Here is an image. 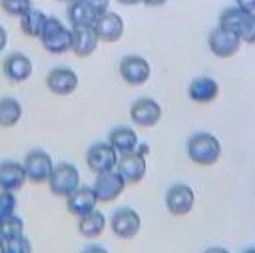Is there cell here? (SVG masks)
Segmentation results:
<instances>
[{
  "label": "cell",
  "mask_w": 255,
  "mask_h": 253,
  "mask_svg": "<svg viewBox=\"0 0 255 253\" xmlns=\"http://www.w3.org/2000/svg\"><path fill=\"white\" fill-rule=\"evenodd\" d=\"M187 157L195 165L209 167L221 157V141L209 131H195L187 139Z\"/></svg>",
  "instance_id": "1"
},
{
  "label": "cell",
  "mask_w": 255,
  "mask_h": 253,
  "mask_svg": "<svg viewBox=\"0 0 255 253\" xmlns=\"http://www.w3.org/2000/svg\"><path fill=\"white\" fill-rule=\"evenodd\" d=\"M42 48L50 54H66L72 48V28H68L56 16H48L40 34Z\"/></svg>",
  "instance_id": "2"
},
{
  "label": "cell",
  "mask_w": 255,
  "mask_h": 253,
  "mask_svg": "<svg viewBox=\"0 0 255 253\" xmlns=\"http://www.w3.org/2000/svg\"><path fill=\"white\" fill-rule=\"evenodd\" d=\"M147 151H149V147L145 143H141V145H137L135 151L122 153L120 155L118 165H116V171L124 177V181L128 185H135V183H139L145 177V171H147L145 155H147Z\"/></svg>",
  "instance_id": "3"
},
{
  "label": "cell",
  "mask_w": 255,
  "mask_h": 253,
  "mask_svg": "<svg viewBox=\"0 0 255 253\" xmlns=\"http://www.w3.org/2000/svg\"><path fill=\"white\" fill-rule=\"evenodd\" d=\"M48 187L54 195L58 197H68L72 191H76L80 187V171L74 163L68 161H60L54 165L50 177H48Z\"/></svg>",
  "instance_id": "4"
},
{
  "label": "cell",
  "mask_w": 255,
  "mask_h": 253,
  "mask_svg": "<svg viewBox=\"0 0 255 253\" xmlns=\"http://www.w3.org/2000/svg\"><path fill=\"white\" fill-rule=\"evenodd\" d=\"M118 159H120V153L112 147L110 141L92 143L86 151V163L96 175L106 173V171H114L118 165Z\"/></svg>",
  "instance_id": "5"
},
{
  "label": "cell",
  "mask_w": 255,
  "mask_h": 253,
  "mask_svg": "<svg viewBox=\"0 0 255 253\" xmlns=\"http://www.w3.org/2000/svg\"><path fill=\"white\" fill-rule=\"evenodd\" d=\"M24 171H26V179L32 183H46L52 169H54V161L50 157L48 151L44 149H32L26 153L24 157Z\"/></svg>",
  "instance_id": "6"
},
{
  "label": "cell",
  "mask_w": 255,
  "mask_h": 253,
  "mask_svg": "<svg viewBox=\"0 0 255 253\" xmlns=\"http://www.w3.org/2000/svg\"><path fill=\"white\" fill-rule=\"evenodd\" d=\"M110 227L120 239H133L141 229V217L131 207H118L110 217Z\"/></svg>",
  "instance_id": "7"
},
{
  "label": "cell",
  "mask_w": 255,
  "mask_h": 253,
  "mask_svg": "<svg viewBox=\"0 0 255 253\" xmlns=\"http://www.w3.org/2000/svg\"><path fill=\"white\" fill-rule=\"evenodd\" d=\"M195 205V191L187 183H173L165 191V207L171 215L183 217Z\"/></svg>",
  "instance_id": "8"
},
{
  "label": "cell",
  "mask_w": 255,
  "mask_h": 253,
  "mask_svg": "<svg viewBox=\"0 0 255 253\" xmlns=\"http://www.w3.org/2000/svg\"><path fill=\"white\" fill-rule=\"evenodd\" d=\"M120 76L129 86H143L151 76V66L143 56L129 54L120 62Z\"/></svg>",
  "instance_id": "9"
},
{
  "label": "cell",
  "mask_w": 255,
  "mask_h": 253,
  "mask_svg": "<svg viewBox=\"0 0 255 253\" xmlns=\"http://www.w3.org/2000/svg\"><path fill=\"white\" fill-rule=\"evenodd\" d=\"M126 185H128V183L124 181V177L114 169V171L98 173V175H96V181H94V185H92V189H94L98 201H102V203H112V201H116V199L124 193Z\"/></svg>",
  "instance_id": "10"
},
{
  "label": "cell",
  "mask_w": 255,
  "mask_h": 253,
  "mask_svg": "<svg viewBox=\"0 0 255 253\" xmlns=\"http://www.w3.org/2000/svg\"><path fill=\"white\" fill-rule=\"evenodd\" d=\"M241 44L243 42H241V38L237 34L227 32V30H223L219 26L213 28L209 32V36H207V46H209L211 54L217 56V58H231V56H235L239 52Z\"/></svg>",
  "instance_id": "11"
},
{
  "label": "cell",
  "mask_w": 255,
  "mask_h": 253,
  "mask_svg": "<svg viewBox=\"0 0 255 253\" xmlns=\"http://www.w3.org/2000/svg\"><path fill=\"white\" fill-rule=\"evenodd\" d=\"M78 84H80L78 74L72 68H66V66L52 68L46 74V88L52 94H56V96H70V94H74Z\"/></svg>",
  "instance_id": "12"
},
{
  "label": "cell",
  "mask_w": 255,
  "mask_h": 253,
  "mask_svg": "<svg viewBox=\"0 0 255 253\" xmlns=\"http://www.w3.org/2000/svg\"><path fill=\"white\" fill-rule=\"evenodd\" d=\"M129 118L137 127H153L161 120V106L153 98H139L131 104Z\"/></svg>",
  "instance_id": "13"
},
{
  "label": "cell",
  "mask_w": 255,
  "mask_h": 253,
  "mask_svg": "<svg viewBox=\"0 0 255 253\" xmlns=\"http://www.w3.org/2000/svg\"><path fill=\"white\" fill-rule=\"evenodd\" d=\"M32 70H34L32 60L22 52H10L2 62V74L12 84L26 82L32 76Z\"/></svg>",
  "instance_id": "14"
},
{
  "label": "cell",
  "mask_w": 255,
  "mask_h": 253,
  "mask_svg": "<svg viewBox=\"0 0 255 253\" xmlns=\"http://www.w3.org/2000/svg\"><path fill=\"white\" fill-rule=\"evenodd\" d=\"M94 30L100 38V42H108V44H114L118 42L122 36H124V30H126V24L122 20L120 14L108 10L104 14L98 16L96 24H94Z\"/></svg>",
  "instance_id": "15"
},
{
  "label": "cell",
  "mask_w": 255,
  "mask_h": 253,
  "mask_svg": "<svg viewBox=\"0 0 255 253\" xmlns=\"http://www.w3.org/2000/svg\"><path fill=\"white\" fill-rule=\"evenodd\" d=\"M96 205H98V197H96L94 189L88 187V185H80L76 191H72L66 197V207L76 217H82V215L94 211Z\"/></svg>",
  "instance_id": "16"
},
{
  "label": "cell",
  "mask_w": 255,
  "mask_h": 253,
  "mask_svg": "<svg viewBox=\"0 0 255 253\" xmlns=\"http://www.w3.org/2000/svg\"><path fill=\"white\" fill-rule=\"evenodd\" d=\"M100 44V38L94 30V26H84V28H72V48L78 58H88L96 52Z\"/></svg>",
  "instance_id": "17"
},
{
  "label": "cell",
  "mask_w": 255,
  "mask_h": 253,
  "mask_svg": "<svg viewBox=\"0 0 255 253\" xmlns=\"http://www.w3.org/2000/svg\"><path fill=\"white\" fill-rule=\"evenodd\" d=\"M187 96L195 104H211L219 96V84L209 76L193 78L187 86Z\"/></svg>",
  "instance_id": "18"
},
{
  "label": "cell",
  "mask_w": 255,
  "mask_h": 253,
  "mask_svg": "<svg viewBox=\"0 0 255 253\" xmlns=\"http://www.w3.org/2000/svg\"><path fill=\"white\" fill-rule=\"evenodd\" d=\"M26 181L24 163L20 161H2L0 163V189L2 191H18Z\"/></svg>",
  "instance_id": "19"
},
{
  "label": "cell",
  "mask_w": 255,
  "mask_h": 253,
  "mask_svg": "<svg viewBox=\"0 0 255 253\" xmlns=\"http://www.w3.org/2000/svg\"><path fill=\"white\" fill-rule=\"evenodd\" d=\"M66 16H68V22L72 28H84V26H94L100 14L84 0H74L68 4Z\"/></svg>",
  "instance_id": "20"
},
{
  "label": "cell",
  "mask_w": 255,
  "mask_h": 253,
  "mask_svg": "<svg viewBox=\"0 0 255 253\" xmlns=\"http://www.w3.org/2000/svg\"><path fill=\"white\" fill-rule=\"evenodd\" d=\"M108 141L112 143V147L122 155V153H129V151H135L137 145H139V139H137V133L128 127V126H118L110 131L108 135Z\"/></svg>",
  "instance_id": "21"
},
{
  "label": "cell",
  "mask_w": 255,
  "mask_h": 253,
  "mask_svg": "<svg viewBox=\"0 0 255 253\" xmlns=\"http://www.w3.org/2000/svg\"><path fill=\"white\" fill-rule=\"evenodd\" d=\"M106 229V215L98 209L78 217V231L80 235L88 237V239H94V237H100Z\"/></svg>",
  "instance_id": "22"
},
{
  "label": "cell",
  "mask_w": 255,
  "mask_h": 253,
  "mask_svg": "<svg viewBox=\"0 0 255 253\" xmlns=\"http://www.w3.org/2000/svg\"><path fill=\"white\" fill-rule=\"evenodd\" d=\"M46 20H48V16H46L42 10L30 8L26 14L20 16V30H22L28 38H40Z\"/></svg>",
  "instance_id": "23"
},
{
  "label": "cell",
  "mask_w": 255,
  "mask_h": 253,
  "mask_svg": "<svg viewBox=\"0 0 255 253\" xmlns=\"http://www.w3.org/2000/svg\"><path fill=\"white\" fill-rule=\"evenodd\" d=\"M22 118V104L16 98H0V127H12Z\"/></svg>",
  "instance_id": "24"
},
{
  "label": "cell",
  "mask_w": 255,
  "mask_h": 253,
  "mask_svg": "<svg viewBox=\"0 0 255 253\" xmlns=\"http://www.w3.org/2000/svg\"><path fill=\"white\" fill-rule=\"evenodd\" d=\"M247 14H249V12L241 10L239 6H229V8H225V10L219 14V24H217V26L239 36L241 24H243V20H245Z\"/></svg>",
  "instance_id": "25"
},
{
  "label": "cell",
  "mask_w": 255,
  "mask_h": 253,
  "mask_svg": "<svg viewBox=\"0 0 255 253\" xmlns=\"http://www.w3.org/2000/svg\"><path fill=\"white\" fill-rule=\"evenodd\" d=\"M0 235H2L4 241L24 235V219L18 217L16 213L6 217V219H0Z\"/></svg>",
  "instance_id": "26"
},
{
  "label": "cell",
  "mask_w": 255,
  "mask_h": 253,
  "mask_svg": "<svg viewBox=\"0 0 255 253\" xmlns=\"http://www.w3.org/2000/svg\"><path fill=\"white\" fill-rule=\"evenodd\" d=\"M0 8H2L8 16L20 18L22 14H26V12L32 8V0H0Z\"/></svg>",
  "instance_id": "27"
},
{
  "label": "cell",
  "mask_w": 255,
  "mask_h": 253,
  "mask_svg": "<svg viewBox=\"0 0 255 253\" xmlns=\"http://www.w3.org/2000/svg\"><path fill=\"white\" fill-rule=\"evenodd\" d=\"M16 207H18V199L14 191H0V219L14 215Z\"/></svg>",
  "instance_id": "28"
},
{
  "label": "cell",
  "mask_w": 255,
  "mask_h": 253,
  "mask_svg": "<svg viewBox=\"0 0 255 253\" xmlns=\"http://www.w3.org/2000/svg\"><path fill=\"white\" fill-rule=\"evenodd\" d=\"M239 38L245 44H255V12H249L241 24L239 30Z\"/></svg>",
  "instance_id": "29"
},
{
  "label": "cell",
  "mask_w": 255,
  "mask_h": 253,
  "mask_svg": "<svg viewBox=\"0 0 255 253\" xmlns=\"http://www.w3.org/2000/svg\"><path fill=\"white\" fill-rule=\"evenodd\" d=\"M4 243H6V253H32V243L26 235L8 239Z\"/></svg>",
  "instance_id": "30"
},
{
  "label": "cell",
  "mask_w": 255,
  "mask_h": 253,
  "mask_svg": "<svg viewBox=\"0 0 255 253\" xmlns=\"http://www.w3.org/2000/svg\"><path fill=\"white\" fill-rule=\"evenodd\" d=\"M86 4H90L98 14H104L110 10V0H84Z\"/></svg>",
  "instance_id": "31"
},
{
  "label": "cell",
  "mask_w": 255,
  "mask_h": 253,
  "mask_svg": "<svg viewBox=\"0 0 255 253\" xmlns=\"http://www.w3.org/2000/svg\"><path fill=\"white\" fill-rule=\"evenodd\" d=\"M235 6L245 12H255V0H235Z\"/></svg>",
  "instance_id": "32"
},
{
  "label": "cell",
  "mask_w": 255,
  "mask_h": 253,
  "mask_svg": "<svg viewBox=\"0 0 255 253\" xmlns=\"http://www.w3.org/2000/svg\"><path fill=\"white\" fill-rule=\"evenodd\" d=\"M6 44H8V32H6V28L0 24V52L6 48Z\"/></svg>",
  "instance_id": "33"
},
{
  "label": "cell",
  "mask_w": 255,
  "mask_h": 253,
  "mask_svg": "<svg viewBox=\"0 0 255 253\" xmlns=\"http://www.w3.org/2000/svg\"><path fill=\"white\" fill-rule=\"evenodd\" d=\"M82 253H108V249L102 247V245H88Z\"/></svg>",
  "instance_id": "34"
},
{
  "label": "cell",
  "mask_w": 255,
  "mask_h": 253,
  "mask_svg": "<svg viewBox=\"0 0 255 253\" xmlns=\"http://www.w3.org/2000/svg\"><path fill=\"white\" fill-rule=\"evenodd\" d=\"M167 0H143L141 4H145V6H149V8H159V6H163Z\"/></svg>",
  "instance_id": "35"
},
{
  "label": "cell",
  "mask_w": 255,
  "mask_h": 253,
  "mask_svg": "<svg viewBox=\"0 0 255 253\" xmlns=\"http://www.w3.org/2000/svg\"><path fill=\"white\" fill-rule=\"evenodd\" d=\"M203 253H231L229 249H225V247H219V245H215V247H209V249H205Z\"/></svg>",
  "instance_id": "36"
},
{
  "label": "cell",
  "mask_w": 255,
  "mask_h": 253,
  "mask_svg": "<svg viewBox=\"0 0 255 253\" xmlns=\"http://www.w3.org/2000/svg\"><path fill=\"white\" fill-rule=\"evenodd\" d=\"M120 4H124V6H137V4H141L143 0H118Z\"/></svg>",
  "instance_id": "37"
},
{
  "label": "cell",
  "mask_w": 255,
  "mask_h": 253,
  "mask_svg": "<svg viewBox=\"0 0 255 253\" xmlns=\"http://www.w3.org/2000/svg\"><path fill=\"white\" fill-rule=\"evenodd\" d=\"M0 253H6V243H4V239H0Z\"/></svg>",
  "instance_id": "38"
},
{
  "label": "cell",
  "mask_w": 255,
  "mask_h": 253,
  "mask_svg": "<svg viewBox=\"0 0 255 253\" xmlns=\"http://www.w3.org/2000/svg\"><path fill=\"white\" fill-rule=\"evenodd\" d=\"M241 253H255V247H247V249H243Z\"/></svg>",
  "instance_id": "39"
},
{
  "label": "cell",
  "mask_w": 255,
  "mask_h": 253,
  "mask_svg": "<svg viewBox=\"0 0 255 253\" xmlns=\"http://www.w3.org/2000/svg\"><path fill=\"white\" fill-rule=\"evenodd\" d=\"M58 2H66V4H70V2H74V0H58Z\"/></svg>",
  "instance_id": "40"
},
{
  "label": "cell",
  "mask_w": 255,
  "mask_h": 253,
  "mask_svg": "<svg viewBox=\"0 0 255 253\" xmlns=\"http://www.w3.org/2000/svg\"><path fill=\"white\" fill-rule=\"evenodd\" d=\"M0 239H2V235H0Z\"/></svg>",
  "instance_id": "41"
}]
</instances>
